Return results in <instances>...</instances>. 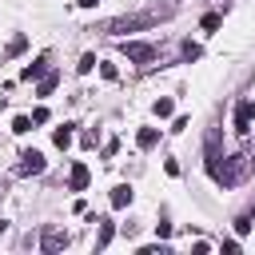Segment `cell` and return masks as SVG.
Wrapping results in <instances>:
<instances>
[{
	"instance_id": "9a60e30c",
	"label": "cell",
	"mask_w": 255,
	"mask_h": 255,
	"mask_svg": "<svg viewBox=\"0 0 255 255\" xmlns=\"http://www.w3.org/2000/svg\"><path fill=\"white\" fill-rule=\"evenodd\" d=\"M219 24H223V16H219V12H207V16H203V32H215Z\"/></svg>"
},
{
	"instance_id": "9c48e42d",
	"label": "cell",
	"mask_w": 255,
	"mask_h": 255,
	"mask_svg": "<svg viewBox=\"0 0 255 255\" xmlns=\"http://www.w3.org/2000/svg\"><path fill=\"white\" fill-rule=\"evenodd\" d=\"M128 203H131V187L128 183H116L112 187V207H128Z\"/></svg>"
},
{
	"instance_id": "8992f818",
	"label": "cell",
	"mask_w": 255,
	"mask_h": 255,
	"mask_svg": "<svg viewBox=\"0 0 255 255\" xmlns=\"http://www.w3.org/2000/svg\"><path fill=\"white\" fill-rule=\"evenodd\" d=\"M88 179H92V171H88L84 163H72V175H68V187H72V191H84V187H88Z\"/></svg>"
},
{
	"instance_id": "603a6c76",
	"label": "cell",
	"mask_w": 255,
	"mask_h": 255,
	"mask_svg": "<svg viewBox=\"0 0 255 255\" xmlns=\"http://www.w3.org/2000/svg\"><path fill=\"white\" fill-rule=\"evenodd\" d=\"M4 227H8V219H0V231H4Z\"/></svg>"
},
{
	"instance_id": "44dd1931",
	"label": "cell",
	"mask_w": 255,
	"mask_h": 255,
	"mask_svg": "<svg viewBox=\"0 0 255 255\" xmlns=\"http://www.w3.org/2000/svg\"><path fill=\"white\" fill-rule=\"evenodd\" d=\"M32 124H48V108H36L32 112Z\"/></svg>"
},
{
	"instance_id": "6da1fadb",
	"label": "cell",
	"mask_w": 255,
	"mask_h": 255,
	"mask_svg": "<svg viewBox=\"0 0 255 255\" xmlns=\"http://www.w3.org/2000/svg\"><path fill=\"white\" fill-rule=\"evenodd\" d=\"M163 16H171V8H151V12H131V16H116V20H108V24H104V32H108V36H124V32H143V28L159 24Z\"/></svg>"
},
{
	"instance_id": "30bf717a",
	"label": "cell",
	"mask_w": 255,
	"mask_h": 255,
	"mask_svg": "<svg viewBox=\"0 0 255 255\" xmlns=\"http://www.w3.org/2000/svg\"><path fill=\"white\" fill-rule=\"evenodd\" d=\"M96 223H100V235H96V247H108V243H112V235H116V227H112L108 219H96Z\"/></svg>"
},
{
	"instance_id": "5bb4252c",
	"label": "cell",
	"mask_w": 255,
	"mask_h": 255,
	"mask_svg": "<svg viewBox=\"0 0 255 255\" xmlns=\"http://www.w3.org/2000/svg\"><path fill=\"white\" fill-rule=\"evenodd\" d=\"M251 219H255V211H243V215L235 219V231H239V235H247V231H251Z\"/></svg>"
},
{
	"instance_id": "7402d4cb",
	"label": "cell",
	"mask_w": 255,
	"mask_h": 255,
	"mask_svg": "<svg viewBox=\"0 0 255 255\" xmlns=\"http://www.w3.org/2000/svg\"><path fill=\"white\" fill-rule=\"evenodd\" d=\"M76 4H80V8H96L100 0H76Z\"/></svg>"
},
{
	"instance_id": "e0dca14e",
	"label": "cell",
	"mask_w": 255,
	"mask_h": 255,
	"mask_svg": "<svg viewBox=\"0 0 255 255\" xmlns=\"http://www.w3.org/2000/svg\"><path fill=\"white\" fill-rule=\"evenodd\" d=\"M199 56H203V48H199V44H191V40H187V44H183V60H187V64H191V60H199Z\"/></svg>"
},
{
	"instance_id": "ffe728a7",
	"label": "cell",
	"mask_w": 255,
	"mask_h": 255,
	"mask_svg": "<svg viewBox=\"0 0 255 255\" xmlns=\"http://www.w3.org/2000/svg\"><path fill=\"white\" fill-rule=\"evenodd\" d=\"M92 68H96V56H92V52H88V56H84V60H80V72H92Z\"/></svg>"
},
{
	"instance_id": "ac0fdd59",
	"label": "cell",
	"mask_w": 255,
	"mask_h": 255,
	"mask_svg": "<svg viewBox=\"0 0 255 255\" xmlns=\"http://www.w3.org/2000/svg\"><path fill=\"white\" fill-rule=\"evenodd\" d=\"M12 131H16V135L32 131V120H28V116H16V120H12Z\"/></svg>"
},
{
	"instance_id": "7a4b0ae2",
	"label": "cell",
	"mask_w": 255,
	"mask_h": 255,
	"mask_svg": "<svg viewBox=\"0 0 255 255\" xmlns=\"http://www.w3.org/2000/svg\"><path fill=\"white\" fill-rule=\"evenodd\" d=\"M207 171H211L215 183L235 187V183L243 179V171H247V155H231V159H223V167H219V163H207Z\"/></svg>"
},
{
	"instance_id": "8fae6325",
	"label": "cell",
	"mask_w": 255,
	"mask_h": 255,
	"mask_svg": "<svg viewBox=\"0 0 255 255\" xmlns=\"http://www.w3.org/2000/svg\"><path fill=\"white\" fill-rule=\"evenodd\" d=\"M44 68H48V56H40L36 64H28V68H24L20 76H24V80H36V76H44Z\"/></svg>"
},
{
	"instance_id": "3957f363",
	"label": "cell",
	"mask_w": 255,
	"mask_h": 255,
	"mask_svg": "<svg viewBox=\"0 0 255 255\" xmlns=\"http://www.w3.org/2000/svg\"><path fill=\"white\" fill-rule=\"evenodd\" d=\"M120 52H124L131 64H151V60H155V44H147V40H124Z\"/></svg>"
},
{
	"instance_id": "4fadbf2b",
	"label": "cell",
	"mask_w": 255,
	"mask_h": 255,
	"mask_svg": "<svg viewBox=\"0 0 255 255\" xmlns=\"http://www.w3.org/2000/svg\"><path fill=\"white\" fill-rule=\"evenodd\" d=\"M56 84H60V76H56V72H48V76L40 80V96H52V88H56Z\"/></svg>"
},
{
	"instance_id": "52a82bcc",
	"label": "cell",
	"mask_w": 255,
	"mask_h": 255,
	"mask_svg": "<svg viewBox=\"0 0 255 255\" xmlns=\"http://www.w3.org/2000/svg\"><path fill=\"white\" fill-rule=\"evenodd\" d=\"M40 247L44 251H60V247H68V231H44V239H40Z\"/></svg>"
},
{
	"instance_id": "277c9868",
	"label": "cell",
	"mask_w": 255,
	"mask_h": 255,
	"mask_svg": "<svg viewBox=\"0 0 255 255\" xmlns=\"http://www.w3.org/2000/svg\"><path fill=\"white\" fill-rule=\"evenodd\" d=\"M251 120H255V100H239L235 104V131L247 135L251 131Z\"/></svg>"
},
{
	"instance_id": "7c38bea8",
	"label": "cell",
	"mask_w": 255,
	"mask_h": 255,
	"mask_svg": "<svg viewBox=\"0 0 255 255\" xmlns=\"http://www.w3.org/2000/svg\"><path fill=\"white\" fill-rule=\"evenodd\" d=\"M52 139H56V147H68V143H72V124L56 128V131H52Z\"/></svg>"
},
{
	"instance_id": "ba28073f",
	"label": "cell",
	"mask_w": 255,
	"mask_h": 255,
	"mask_svg": "<svg viewBox=\"0 0 255 255\" xmlns=\"http://www.w3.org/2000/svg\"><path fill=\"white\" fill-rule=\"evenodd\" d=\"M135 143L147 151V147H155L159 143V128H139V135H135Z\"/></svg>"
},
{
	"instance_id": "5b68a950",
	"label": "cell",
	"mask_w": 255,
	"mask_h": 255,
	"mask_svg": "<svg viewBox=\"0 0 255 255\" xmlns=\"http://www.w3.org/2000/svg\"><path fill=\"white\" fill-rule=\"evenodd\" d=\"M20 159H24V163L16 167L20 175H40V171H44V155H40V151H24Z\"/></svg>"
},
{
	"instance_id": "cb8c5ba5",
	"label": "cell",
	"mask_w": 255,
	"mask_h": 255,
	"mask_svg": "<svg viewBox=\"0 0 255 255\" xmlns=\"http://www.w3.org/2000/svg\"><path fill=\"white\" fill-rule=\"evenodd\" d=\"M247 167H255V155H251V159H247Z\"/></svg>"
},
{
	"instance_id": "d6986e66",
	"label": "cell",
	"mask_w": 255,
	"mask_h": 255,
	"mask_svg": "<svg viewBox=\"0 0 255 255\" xmlns=\"http://www.w3.org/2000/svg\"><path fill=\"white\" fill-rule=\"evenodd\" d=\"M155 116H159V120H167V116H171V100H167V96H163V100H155Z\"/></svg>"
},
{
	"instance_id": "2e32d148",
	"label": "cell",
	"mask_w": 255,
	"mask_h": 255,
	"mask_svg": "<svg viewBox=\"0 0 255 255\" xmlns=\"http://www.w3.org/2000/svg\"><path fill=\"white\" fill-rule=\"evenodd\" d=\"M28 48V36H12V44H8V56H20Z\"/></svg>"
}]
</instances>
